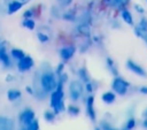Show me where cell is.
<instances>
[{
  "instance_id": "obj_3",
  "label": "cell",
  "mask_w": 147,
  "mask_h": 130,
  "mask_svg": "<svg viewBox=\"0 0 147 130\" xmlns=\"http://www.w3.org/2000/svg\"><path fill=\"white\" fill-rule=\"evenodd\" d=\"M129 85H130V84H129L126 81L122 79V78H115V79L113 81V84H111L113 90H114L116 93L121 94V95H123V94L126 93Z\"/></svg>"
},
{
  "instance_id": "obj_15",
  "label": "cell",
  "mask_w": 147,
  "mask_h": 130,
  "mask_svg": "<svg viewBox=\"0 0 147 130\" xmlns=\"http://www.w3.org/2000/svg\"><path fill=\"white\" fill-rule=\"evenodd\" d=\"M7 95H8V99L10 101H14V100H16V99H18L21 97V92L18 90H9Z\"/></svg>"
},
{
  "instance_id": "obj_20",
  "label": "cell",
  "mask_w": 147,
  "mask_h": 130,
  "mask_svg": "<svg viewBox=\"0 0 147 130\" xmlns=\"http://www.w3.org/2000/svg\"><path fill=\"white\" fill-rule=\"evenodd\" d=\"M102 2H103L106 6H111V7L118 6V2H117V0H102Z\"/></svg>"
},
{
  "instance_id": "obj_11",
  "label": "cell",
  "mask_w": 147,
  "mask_h": 130,
  "mask_svg": "<svg viewBox=\"0 0 147 130\" xmlns=\"http://www.w3.org/2000/svg\"><path fill=\"white\" fill-rule=\"evenodd\" d=\"M14 122L8 117H0V129H11Z\"/></svg>"
},
{
  "instance_id": "obj_9",
  "label": "cell",
  "mask_w": 147,
  "mask_h": 130,
  "mask_svg": "<svg viewBox=\"0 0 147 130\" xmlns=\"http://www.w3.org/2000/svg\"><path fill=\"white\" fill-rule=\"evenodd\" d=\"M93 102H94V98L92 95L88 97L87 100H86V112H87V114H88V116H90V118L92 121L95 120V114H94V109H93Z\"/></svg>"
},
{
  "instance_id": "obj_6",
  "label": "cell",
  "mask_w": 147,
  "mask_h": 130,
  "mask_svg": "<svg viewBox=\"0 0 147 130\" xmlns=\"http://www.w3.org/2000/svg\"><path fill=\"white\" fill-rule=\"evenodd\" d=\"M20 118H21V123H23V124H29V123L34 118V113H33V110H31V109H25L24 112H22Z\"/></svg>"
},
{
  "instance_id": "obj_25",
  "label": "cell",
  "mask_w": 147,
  "mask_h": 130,
  "mask_svg": "<svg viewBox=\"0 0 147 130\" xmlns=\"http://www.w3.org/2000/svg\"><path fill=\"white\" fill-rule=\"evenodd\" d=\"M32 14H33V13H32V10H31V9H29V10H26V12L24 13V15H23V16H24L25 18H29V17H32Z\"/></svg>"
},
{
  "instance_id": "obj_7",
  "label": "cell",
  "mask_w": 147,
  "mask_h": 130,
  "mask_svg": "<svg viewBox=\"0 0 147 130\" xmlns=\"http://www.w3.org/2000/svg\"><path fill=\"white\" fill-rule=\"evenodd\" d=\"M126 67H127L132 72H134V74H137V75H139V76H146L145 70H144L140 66H138L137 63H134V62H133V61H131V60H129V61H127Z\"/></svg>"
},
{
  "instance_id": "obj_28",
  "label": "cell",
  "mask_w": 147,
  "mask_h": 130,
  "mask_svg": "<svg viewBox=\"0 0 147 130\" xmlns=\"http://www.w3.org/2000/svg\"><path fill=\"white\" fill-rule=\"evenodd\" d=\"M129 1H130V0H117V2H118V6H123V5H126Z\"/></svg>"
},
{
  "instance_id": "obj_10",
  "label": "cell",
  "mask_w": 147,
  "mask_h": 130,
  "mask_svg": "<svg viewBox=\"0 0 147 130\" xmlns=\"http://www.w3.org/2000/svg\"><path fill=\"white\" fill-rule=\"evenodd\" d=\"M23 5H24V3H23L22 1H13V2H10L9 6H8V14H14V13H16L17 10H20V9L22 8Z\"/></svg>"
},
{
  "instance_id": "obj_13",
  "label": "cell",
  "mask_w": 147,
  "mask_h": 130,
  "mask_svg": "<svg viewBox=\"0 0 147 130\" xmlns=\"http://www.w3.org/2000/svg\"><path fill=\"white\" fill-rule=\"evenodd\" d=\"M0 59H1V61L3 62V64H5L6 67H9V66H10L9 58H8L6 51H5V48H3L2 46H0Z\"/></svg>"
},
{
  "instance_id": "obj_22",
  "label": "cell",
  "mask_w": 147,
  "mask_h": 130,
  "mask_svg": "<svg viewBox=\"0 0 147 130\" xmlns=\"http://www.w3.org/2000/svg\"><path fill=\"white\" fill-rule=\"evenodd\" d=\"M37 37H38V40L41 41V43H46L48 40V37L46 35H44V33H40V32L37 33Z\"/></svg>"
},
{
  "instance_id": "obj_31",
  "label": "cell",
  "mask_w": 147,
  "mask_h": 130,
  "mask_svg": "<svg viewBox=\"0 0 147 130\" xmlns=\"http://www.w3.org/2000/svg\"><path fill=\"white\" fill-rule=\"evenodd\" d=\"M26 91H28V93H32V91H31V87H29V86H26Z\"/></svg>"
},
{
  "instance_id": "obj_27",
  "label": "cell",
  "mask_w": 147,
  "mask_h": 130,
  "mask_svg": "<svg viewBox=\"0 0 147 130\" xmlns=\"http://www.w3.org/2000/svg\"><path fill=\"white\" fill-rule=\"evenodd\" d=\"M134 8H136L137 12H139V13H144V8H142L141 6H139V5H134Z\"/></svg>"
},
{
  "instance_id": "obj_1",
  "label": "cell",
  "mask_w": 147,
  "mask_h": 130,
  "mask_svg": "<svg viewBox=\"0 0 147 130\" xmlns=\"http://www.w3.org/2000/svg\"><path fill=\"white\" fill-rule=\"evenodd\" d=\"M62 83L61 82L57 86L56 91H53L51 94V107L54 109L55 113H60L63 110V91H62Z\"/></svg>"
},
{
  "instance_id": "obj_18",
  "label": "cell",
  "mask_w": 147,
  "mask_h": 130,
  "mask_svg": "<svg viewBox=\"0 0 147 130\" xmlns=\"http://www.w3.org/2000/svg\"><path fill=\"white\" fill-rule=\"evenodd\" d=\"M25 129H28V130H37V129H39L38 121L33 118L29 124H26V128H25Z\"/></svg>"
},
{
  "instance_id": "obj_24",
  "label": "cell",
  "mask_w": 147,
  "mask_h": 130,
  "mask_svg": "<svg viewBox=\"0 0 147 130\" xmlns=\"http://www.w3.org/2000/svg\"><path fill=\"white\" fill-rule=\"evenodd\" d=\"M134 125H136L134 118H129V121H127V123H126V125H125V129H132Z\"/></svg>"
},
{
  "instance_id": "obj_29",
  "label": "cell",
  "mask_w": 147,
  "mask_h": 130,
  "mask_svg": "<svg viewBox=\"0 0 147 130\" xmlns=\"http://www.w3.org/2000/svg\"><path fill=\"white\" fill-rule=\"evenodd\" d=\"M86 90H87V92H92V84L90 82L86 83Z\"/></svg>"
},
{
  "instance_id": "obj_16",
  "label": "cell",
  "mask_w": 147,
  "mask_h": 130,
  "mask_svg": "<svg viewBox=\"0 0 147 130\" xmlns=\"http://www.w3.org/2000/svg\"><path fill=\"white\" fill-rule=\"evenodd\" d=\"M10 53H11V56H13L14 59H17V60L22 59V58L25 55L22 49H17V48H13V49L10 51Z\"/></svg>"
},
{
  "instance_id": "obj_30",
  "label": "cell",
  "mask_w": 147,
  "mask_h": 130,
  "mask_svg": "<svg viewBox=\"0 0 147 130\" xmlns=\"http://www.w3.org/2000/svg\"><path fill=\"white\" fill-rule=\"evenodd\" d=\"M139 91H140L141 93H144V94H147V86H141V87L139 89Z\"/></svg>"
},
{
  "instance_id": "obj_5",
  "label": "cell",
  "mask_w": 147,
  "mask_h": 130,
  "mask_svg": "<svg viewBox=\"0 0 147 130\" xmlns=\"http://www.w3.org/2000/svg\"><path fill=\"white\" fill-rule=\"evenodd\" d=\"M33 66V60L32 58L30 56H23L22 59L18 60V63H17V67H18V70L20 71H26L29 70L31 67Z\"/></svg>"
},
{
  "instance_id": "obj_14",
  "label": "cell",
  "mask_w": 147,
  "mask_h": 130,
  "mask_svg": "<svg viewBox=\"0 0 147 130\" xmlns=\"http://www.w3.org/2000/svg\"><path fill=\"white\" fill-rule=\"evenodd\" d=\"M102 100L106 104H111L115 101V94L113 92H106L102 94Z\"/></svg>"
},
{
  "instance_id": "obj_4",
  "label": "cell",
  "mask_w": 147,
  "mask_h": 130,
  "mask_svg": "<svg viewBox=\"0 0 147 130\" xmlns=\"http://www.w3.org/2000/svg\"><path fill=\"white\" fill-rule=\"evenodd\" d=\"M69 89H70V98L72 101H77L78 98L80 97L82 92H83V85L77 82V81H74L70 83L69 85Z\"/></svg>"
},
{
  "instance_id": "obj_26",
  "label": "cell",
  "mask_w": 147,
  "mask_h": 130,
  "mask_svg": "<svg viewBox=\"0 0 147 130\" xmlns=\"http://www.w3.org/2000/svg\"><path fill=\"white\" fill-rule=\"evenodd\" d=\"M59 1H60L61 5H63V6H68L69 3H71L72 0H59Z\"/></svg>"
},
{
  "instance_id": "obj_12",
  "label": "cell",
  "mask_w": 147,
  "mask_h": 130,
  "mask_svg": "<svg viewBox=\"0 0 147 130\" xmlns=\"http://www.w3.org/2000/svg\"><path fill=\"white\" fill-rule=\"evenodd\" d=\"M121 15H122V18H123V21H124L125 23H127V24H130V25L133 23V18H132V15H131V13H130L129 10H126V9L122 10Z\"/></svg>"
},
{
  "instance_id": "obj_8",
  "label": "cell",
  "mask_w": 147,
  "mask_h": 130,
  "mask_svg": "<svg viewBox=\"0 0 147 130\" xmlns=\"http://www.w3.org/2000/svg\"><path fill=\"white\" fill-rule=\"evenodd\" d=\"M75 54V47L74 46H65L60 51V55L63 60H69L70 58H72V55Z\"/></svg>"
},
{
  "instance_id": "obj_21",
  "label": "cell",
  "mask_w": 147,
  "mask_h": 130,
  "mask_svg": "<svg viewBox=\"0 0 147 130\" xmlns=\"http://www.w3.org/2000/svg\"><path fill=\"white\" fill-rule=\"evenodd\" d=\"M138 29H139V30H142V31L147 30V22H146V20H141V21L139 22Z\"/></svg>"
},
{
  "instance_id": "obj_33",
  "label": "cell",
  "mask_w": 147,
  "mask_h": 130,
  "mask_svg": "<svg viewBox=\"0 0 147 130\" xmlns=\"http://www.w3.org/2000/svg\"><path fill=\"white\" fill-rule=\"evenodd\" d=\"M146 114H147V112H146Z\"/></svg>"
},
{
  "instance_id": "obj_19",
  "label": "cell",
  "mask_w": 147,
  "mask_h": 130,
  "mask_svg": "<svg viewBox=\"0 0 147 130\" xmlns=\"http://www.w3.org/2000/svg\"><path fill=\"white\" fill-rule=\"evenodd\" d=\"M68 112H69L70 115L76 116V115H78V113H79V108L76 107V106H69V107H68Z\"/></svg>"
},
{
  "instance_id": "obj_2",
  "label": "cell",
  "mask_w": 147,
  "mask_h": 130,
  "mask_svg": "<svg viewBox=\"0 0 147 130\" xmlns=\"http://www.w3.org/2000/svg\"><path fill=\"white\" fill-rule=\"evenodd\" d=\"M40 84L45 92H51L56 87V81L52 72H44L40 77Z\"/></svg>"
},
{
  "instance_id": "obj_17",
  "label": "cell",
  "mask_w": 147,
  "mask_h": 130,
  "mask_svg": "<svg viewBox=\"0 0 147 130\" xmlns=\"http://www.w3.org/2000/svg\"><path fill=\"white\" fill-rule=\"evenodd\" d=\"M23 25H24L26 29L32 30V29H34V21L31 20V18H25L24 22H23Z\"/></svg>"
},
{
  "instance_id": "obj_32",
  "label": "cell",
  "mask_w": 147,
  "mask_h": 130,
  "mask_svg": "<svg viewBox=\"0 0 147 130\" xmlns=\"http://www.w3.org/2000/svg\"><path fill=\"white\" fill-rule=\"evenodd\" d=\"M144 124H145V127H146V128H147V120H146V121H145V122H144Z\"/></svg>"
},
{
  "instance_id": "obj_23",
  "label": "cell",
  "mask_w": 147,
  "mask_h": 130,
  "mask_svg": "<svg viewBox=\"0 0 147 130\" xmlns=\"http://www.w3.org/2000/svg\"><path fill=\"white\" fill-rule=\"evenodd\" d=\"M44 116H45L46 121H53V120H54V113H52L51 110H47Z\"/></svg>"
}]
</instances>
